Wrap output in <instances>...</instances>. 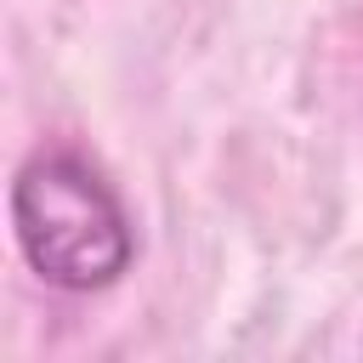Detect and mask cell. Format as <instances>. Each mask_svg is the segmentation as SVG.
<instances>
[{"instance_id": "6da1fadb", "label": "cell", "mask_w": 363, "mask_h": 363, "mask_svg": "<svg viewBox=\"0 0 363 363\" xmlns=\"http://www.w3.org/2000/svg\"><path fill=\"white\" fill-rule=\"evenodd\" d=\"M11 227L23 261L57 289H102L130 267V221L74 153H40L17 170Z\"/></svg>"}]
</instances>
